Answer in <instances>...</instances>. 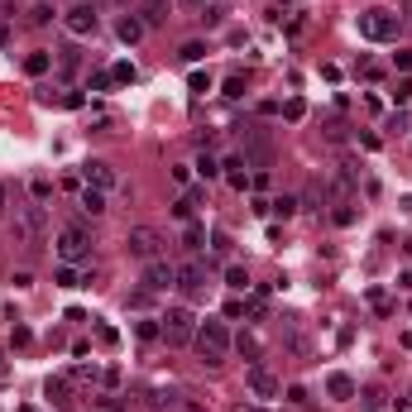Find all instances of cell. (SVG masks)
<instances>
[{"label":"cell","mask_w":412,"mask_h":412,"mask_svg":"<svg viewBox=\"0 0 412 412\" xmlns=\"http://www.w3.org/2000/svg\"><path fill=\"white\" fill-rule=\"evenodd\" d=\"M230 326L225 321H197V336H192V350H197V360H202L206 369H220L225 364V355H230Z\"/></svg>","instance_id":"obj_1"},{"label":"cell","mask_w":412,"mask_h":412,"mask_svg":"<svg viewBox=\"0 0 412 412\" xmlns=\"http://www.w3.org/2000/svg\"><path fill=\"white\" fill-rule=\"evenodd\" d=\"M355 29H360V39H369V43H393L398 29H403V19H398L393 10H360Z\"/></svg>","instance_id":"obj_2"},{"label":"cell","mask_w":412,"mask_h":412,"mask_svg":"<svg viewBox=\"0 0 412 412\" xmlns=\"http://www.w3.org/2000/svg\"><path fill=\"white\" fill-rule=\"evenodd\" d=\"M163 230L158 225H130V235H125V254L130 259H139V264H154V259H163Z\"/></svg>","instance_id":"obj_3"},{"label":"cell","mask_w":412,"mask_h":412,"mask_svg":"<svg viewBox=\"0 0 412 412\" xmlns=\"http://www.w3.org/2000/svg\"><path fill=\"white\" fill-rule=\"evenodd\" d=\"M92 245H96V240H92L87 225H63V230H58V259H63V264H87V259H92Z\"/></svg>","instance_id":"obj_4"},{"label":"cell","mask_w":412,"mask_h":412,"mask_svg":"<svg viewBox=\"0 0 412 412\" xmlns=\"http://www.w3.org/2000/svg\"><path fill=\"white\" fill-rule=\"evenodd\" d=\"M43 235H48V211L39 202L14 206V240H19V245H39Z\"/></svg>","instance_id":"obj_5"},{"label":"cell","mask_w":412,"mask_h":412,"mask_svg":"<svg viewBox=\"0 0 412 412\" xmlns=\"http://www.w3.org/2000/svg\"><path fill=\"white\" fill-rule=\"evenodd\" d=\"M158 326H163V340H168V345H192V336H197L192 307H168L158 316Z\"/></svg>","instance_id":"obj_6"},{"label":"cell","mask_w":412,"mask_h":412,"mask_svg":"<svg viewBox=\"0 0 412 412\" xmlns=\"http://www.w3.org/2000/svg\"><path fill=\"white\" fill-rule=\"evenodd\" d=\"M63 24H68L72 39H96V29H101V10H96V0H77V5L63 14Z\"/></svg>","instance_id":"obj_7"},{"label":"cell","mask_w":412,"mask_h":412,"mask_svg":"<svg viewBox=\"0 0 412 412\" xmlns=\"http://www.w3.org/2000/svg\"><path fill=\"white\" fill-rule=\"evenodd\" d=\"M245 389H249V398H254V403H274V398H283L278 374H269L264 364H249V369H245Z\"/></svg>","instance_id":"obj_8"},{"label":"cell","mask_w":412,"mask_h":412,"mask_svg":"<svg viewBox=\"0 0 412 412\" xmlns=\"http://www.w3.org/2000/svg\"><path fill=\"white\" fill-rule=\"evenodd\" d=\"M206 283H211V269H206L197 254L178 264V283H173V288H183L187 298H202V293H206Z\"/></svg>","instance_id":"obj_9"},{"label":"cell","mask_w":412,"mask_h":412,"mask_svg":"<svg viewBox=\"0 0 412 412\" xmlns=\"http://www.w3.org/2000/svg\"><path fill=\"white\" fill-rule=\"evenodd\" d=\"M283 350L293 360H311V336L298 326V316H283Z\"/></svg>","instance_id":"obj_10"},{"label":"cell","mask_w":412,"mask_h":412,"mask_svg":"<svg viewBox=\"0 0 412 412\" xmlns=\"http://www.w3.org/2000/svg\"><path fill=\"white\" fill-rule=\"evenodd\" d=\"M173 283H178V264H168V259L144 264V288H149V293H168Z\"/></svg>","instance_id":"obj_11"},{"label":"cell","mask_w":412,"mask_h":412,"mask_svg":"<svg viewBox=\"0 0 412 412\" xmlns=\"http://www.w3.org/2000/svg\"><path fill=\"white\" fill-rule=\"evenodd\" d=\"M82 183H87V187H101V192H110L120 178H115V168H110L105 158H87V163H82Z\"/></svg>","instance_id":"obj_12"},{"label":"cell","mask_w":412,"mask_h":412,"mask_svg":"<svg viewBox=\"0 0 412 412\" xmlns=\"http://www.w3.org/2000/svg\"><path fill=\"white\" fill-rule=\"evenodd\" d=\"M355 393H360V384H355L350 374H340V369L326 374V398H331V403H350Z\"/></svg>","instance_id":"obj_13"},{"label":"cell","mask_w":412,"mask_h":412,"mask_svg":"<svg viewBox=\"0 0 412 412\" xmlns=\"http://www.w3.org/2000/svg\"><path fill=\"white\" fill-rule=\"evenodd\" d=\"M115 34H120V43H139L149 29H144V19H139V14H130V10H125V14L115 19Z\"/></svg>","instance_id":"obj_14"},{"label":"cell","mask_w":412,"mask_h":412,"mask_svg":"<svg viewBox=\"0 0 412 412\" xmlns=\"http://www.w3.org/2000/svg\"><path fill=\"white\" fill-rule=\"evenodd\" d=\"M53 14H58V10H53L48 0H34V5L24 10V24H29V29H48V24H53Z\"/></svg>","instance_id":"obj_15"},{"label":"cell","mask_w":412,"mask_h":412,"mask_svg":"<svg viewBox=\"0 0 412 412\" xmlns=\"http://www.w3.org/2000/svg\"><path fill=\"white\" fill-rule=\"evenodd\" d=\"M53 63H58V72H63V77H72V72L82 68V48H77V43H63V48L53 53Z\"/></svg>","instance_id":"obj_16"},{"label":"cell","mask_w":412,"mask_h":412,"mask_svg":"<svg viewBox=\"0 0 412 412\" xmlns=\"http://www.w3.org/2000/svg\"><path fill=\"white\" fill-rule=\"evenodd\" d=\"M139 19H144V29H158L168 19V0H139Z\"/></svg>","instance_id":"obj_17"},{"label":"cell","mask_w":412,"mask_h":412,"mask_svg":"<svg viewBox=\"0 0 412 412\" xmlns=\"http://www.w3.org/2000/svg\"><path fill=\"white\" fill-rule=\"evenodd\" d=\"M220 173H225V183H230L235 192H245V187H249V173H245V158H225V163H220Z\"/></svg>","instance_id":"obj_18"},{"label":"cell","mask_w":412,"mask_h":412,"mask_svg":"<svg viewBox=\"0 0 412 412\" xmlns=\"http://www.w3.org/2000/svg\"><path fill=\"white\" fill-rule=\"evenodd\" d=\"M202 245H206V225H202V220H187V230H183V249H187V254H202Z\"/></svg>","instance_id":"obj_19"},{"label":"cell","mask_w":412,"mask_h":412,"mask_svg":"<svg viewBox=\"0 0 412 412\" xmlns=\"http://www.w3.org/2000/svg\"><path fill=\"white\" fill-rule=\"evenodd\" d=\"M24 72H29V77H43V72H53V53H48V48L29 53V58H24Z\"/></svg>","instance_id":"obj_20"},{"label":"cell","mask_w":412,"mask_h":412,"mask_svg":"<svg viewBox=\"0 0 412 412\" xmlns=\"http://www.w3.org/2000/svg\"><path fill=\"white\" fill-rule=\"evenodd\" d=\"M77 206H82L87 216H101V211H105V192H101V187H82V197H77Z\"/></svg>","instance_id":"obj_21"},{"label":"cell","mask_w":412,"mask_h":412,"mask_svg":"<svg viewBox=\"0 0 412 412\" xmlns=\"http://www.w3.org/2000/svg\"><path fill=\"white\" fill-rule=\"evenodd\" d=\"M202 58H206V43H202V39H187V43L178 48V63H183V68H197Z\"/></svg>","instance_id":"obj_22"},{"label":"cell","mask_w":412,"mask_h":412,"mask_svg":"<svg viewBox=\"0 0 412 412\" xmlns=\"http://www.w3.org/2000/svg\"><path fill=\"white\" fill-rule=\"evenodd\" d=\"M197 19H202L206 29H216V24H225V0H206L202 10H197Z\"/></svg>","instance_id":"obj_23"},{"label":"cell","mask_w":412,"mask_h":412,"mask_svg":"<svg viewBox=\"0 0 412 412\" xmlns=\"http://www.w3.org/2000/svg\"><path fill=\"white\" fill-rule=\"evenodd\" d=\"M192 173H197L202 183H211V178H220V158H216V154H197V163H192Z\"/></svg>","instance_id":"obj_24"},{"label":"cell","mask_w":412,"mask_h":412,"mask_svg":"<svg viewBox=\"0 0 412 412\" xmlns=\"http://www.w3.org/2000/svg\"><path fill=\"white\" fill-rule=\"evenodd\" d=\"M53 283H58V288H82L87 278L77 274V264H58V274H53Z\"/></svg>","instance_id":"obj_25"},{"label":"cell","mask_w":412,"mask_h":412,"mask_svg":"<svg viewBox=\"0 0 412 412\" xmlns=\"http://www.w3.org/2000/svg\"><path fill=\"white\" fill-rule=\"evenodd\" d=\"M245 316H249V321H264V316H269V293H264V288L245 302Z\"/></svg>","instance_id":"obj_26"},{"label":"cell","mask_w":412,"mask_h":412,"mask_svg":"<svg viewBox=\"0 0 412 412\" xmlns=\"http://www.w3.org/2000/svg\"><path fill=\"white\" fill-rule=\"evenodd\" d=\"M230 345H235V350L245 355V360H259V336H249V331H240V336H235Z\"/></svg>","instance_id":"obj_27"},{"label":"cell","mask_w":412,"mask_h":412,"mask_svg":"<svg viewBox=\"0 0 412 412\" xmlns=\"http://www.w3.org/2000/svg\"><path fill=\"white\" fill-rule=\"evenodd\" d=\"M225 288H235V293H245V288H249V274H245L240 264H225Z\"/></svg>","instance_id":"obj_28"},{"label":"cell","mask_w":412,"mask_h":412,"mask_svg":"<svg viewBox=\"0 0 412 412\" xmlns=\"http://www.w3.org/2000/svg\"><path fill=\"white\" fill-rule=\"evenodd\" d=\"M43 393H48L58 408H68V403H72V398H68V379H48V384H43Z\"/></svg>","instance_id":"obj_29"},{"label":"cell","mask_w":412,"mask_h":412,"mask_svg":"<svg viewBox=\"0 0 412 412\" xmlns=\"http://www.w3.org/2000/svg\"><path fill=\"white\" fill-rule=\"evenodd\" d=\"M336 206H340V211H331V220H336V225H355V220H360L355 202H336Z\"/></svg>","instance_id":"obj_30"},{"label":"cell","mask_w":412,"mask_h":412,"mask_svg":"<svg viewBox=\"0 0 412 412\" xmlns=\"http://www.w3.org/2000/svg\"><path fill=\"white\" fill-rule=\"evenodd\" d=\"M220 92H225L230 101H240V96H245V77H240V72H230V77L220 82Z\"/></svg>","instance_id":"obj_31"},{"label":"cell","mask_w":412,"mask_h":412,"mask_svg":"<svg viewBox=\"0 0 412 412\" xmlns=\"http://www.w3.org/2000/svg\"><path fill=\"white\" fill-rule=\"evenodd\" d=\"M230 249H235V245H230V235H225V230H216V235H211V254H216V259H230Z\"/></svg>","instance_id":"obj_32"},{"label":"cell","mask_w":412,"mask_h":412,"mask_svg":"<svg viewBox=\"0 0 412 412\" xmlns=\"http://www.w3.org/2000/svg\"><path fill=\"white\" fill-rule=\"evenodd\" d=\"M173 403H178V393H173V389H154V393H149V408H173Z\"/></svg>","instance_id":"obj_33"},{"label":"cell","mask_w":412,"mask_h":412,"mask_svg":"<svg viewBox=\"0 0 412 412\" xmlns=\"http://www.w3.org/2000/svg\"><path fill=\"white\" fill-rule=\"evenodd\" d=\"M302 115H307V101H302V96H293V101L283 105V120H293V125H298Z\"/></svg>","instance_id":"obj_34"},{"label":"cell","mask_w":412,"mask_h":412,"mask_svg":"<svg viewBox=\"0 0 412 412\" xmlns=\"http://www.w3.org/2000/svg\"><path fill=\"white\" fill-rule=\"evenodd\" d=\"M110 77H115V82L125 87V82H134L139 72H134V63H115V68H110Z\"/></svg>","instance_id":"obj_35"},{"label":"cell","mask_w":412,"mask_h":412,"mask_svg":"<svg viewBox=\"0 0 412 412\" xmlns=\"http://www.w3.org/2000/svg\"><path fill=\"white\" fill-rule=\"evenodd\" d=\"M134 336H139V340H158V336H163V326H158V321H139V326H134Z\"/></svg>","instance_id":"obj_36"},{"label":"cell","mask_w":412,"mask_h":412,"mask_svg":"<svg viewBox=\"0 0 412 412\" xmlns=\"http://www.w3.org/2000/svg\"><path fill=\"white\" fill-rule=\"evenodd\" d=\"M192 211H197V206L187 202V197H178V202H173V220H183V225H187V220H192Z\"/></svg>","instance_id":"obj_37"},{"label":"cell","mask_w":412,"mask_h":412,"mask_svg":"<svg viewBox=\"0 0 412 412\" xmlns=\"http://www.w3.org/2000/svg\"><path fill=\"white\" fill-rule=\"evenodd\" d=\"M29 192H34V202H43V197H53V183H48V178H34Z\"/></svg>","instance_id":"obj_38"},{"label":"cell","mask_w":412,"mask_h":412,"mask_svg":"<svg viewBox=\"0 0 412 412\" xmlns=\"http://www.w3.org/2000/svg\"><path fill=\"white\" fill-rule=\"evenodd\" d=\"M326 139H331V144H345V125H340V120H326Z\"/></svg>","instance_id":"obj_39"},{"label":"cell","mask_w":412,"mask_h":412,"mask_svg":"<svg viewBox=\"0 0 412 412\" xmlns=\"http://www.w3.org/2000/svg\"><path fill=\"white\" fill-rule=\"evenodd\" d=\"M393 101H398V105H408V101H412V77H403V82L393 87Z\"/></svg>","instance_id":"obj_40"},{"label":"cell","mask_w":412,"mask_h":412,"mask_svg":"<svg viewBox=\"0 0 412 412\" xmlns=\"http://www.w3.org/2000/svg\"><path fill=\"white\" fill-rule=\"evenodd\" d=\"M288 403H293V408H307V403H311L307 389H302V384H293V389H288Z\"/></svg>","instance_id":"obj_41"},{"label":"cell","mask_w":412,"mask_h":412,"mask_svg":"<svg viewBox=\"0 0 412 412\" xmlns=\"http://www.w3.org/2000/svg\"><path fill=\"white\" fill-rule=\"evenodd\" d=\"M369 302H374L379 311H393V302H389V293H384V288H369Z\"/></svg>","instance_id":"obj_42"},{"label":"cell","mask_w":412,"mask_h":412,"mask_svg":"<svg viewBox=\"0 0 412 412\" xmlns=\"http://www.w3.org/2000/svg\"><path fill=\"white\" fill-rule=\"evenodd\" d=\"M393 68H398V72H412V48H398V53H393Z\"/></svg>","instance_id":"obj_43"},{"label":"cell","mask_w":412,"mask_h":412,"mask_svg":"<svg viewBox=\"0 0 412 412\" xmlns=\"http://www.w3.org/2000/svg\"><path fill=\"white\" fill-rule=\"evenodd\" d=\"M173 183H183V187H192V163H178V168H173Z\"/></svg>","instance_id":"obj_44"},{"label":"cell","mask_w":412,"mask_h":412,"mask_svg":"<svg viewBox=\"0 0 412 412\" xmlns=\"http://www.w3.org/2000/svg\"><path fill=\"white\" fill-rule=\"evenodd\" d=\"M202 92H211V77L206 72H192V96H202Z\"/></svg>","instance_id":"obj_45"},{"label":"cell","mask_w":412,"mask_h":412,"mask_svg":"<svg viewBox=\"0 0 412 412\" xmlns=\"http://www.w3.org/2000/svg\"><path fill=\"white\" fill-rule=\"evenodd\" d=\"M87 101V96H82V92H63V96H58V105H68V110H77V105Z\"/></svg>","instance_id":"obj_46"},{"label":"cell","mask_w":412,"mask_h":412,"mask_svg":"<svg viewBox=\"0 0 412 412\" xmlns=\"http://www.w3.org/2000/svg\"><path fill=\"white\" fill-rule=\"evenodd\" d=\"M274 211H278V216H293V211H298V197H278Z\"/></svg>","instance_id":"obj_47"},{"label":"cell","mask_w":412,"mask_h":412,"mask_svg":"<svg viewBox=\"0 0 412 412\" xmlns=\"http://www.w3.org/2000/svg\"><path fill=\"white\" fill-rule=\"evenodd\" d=\"M10 340H14V345H19V350H24V345H29V340H34V336H29V326H14V331H10Z\"/></svg>","instance_id":"obj_48"},{"label":"cell","mask_w":412,"mask_h":412,"mask_svg":"<svg viewBox=\"0 0 412 412\" xmlns=\"http://www.w3.org/2000/svg\"><path fill=\"white\" fill-rule=\"evenodd\" d=\"M110 82H115V77H110V72H96V77H92V92H105V87H110Z\"/></svg>","instance_id":"obj_49"},{"label":"cell","mask_w":412,"mask_h":412,"mask_svg":"<svg viewBox=\"0 0 412 412\" xmlns=\"http://www.w3.org/2000/svg\"><path fill=\"white\" fill-rule=\"evenodd\" d=\"M183 197H187V202H192V206H202V202H206V187H187Z\"/></svg>","instance_id":"obj_50"},{"label":"cell","mask_w":412,"mask_h":412,"mask_svg":"<svg viewBox=\"0 0 412 412\" xmlns=\"http://www.w3.org/2000/svg\"><path fill=\"white\" fill-rule=\"evenodd\" d=\"M230 412H264V403H235Z\"/></svg>","instance_id":"obj_51"},{"label":"cell","mask_w":412,"mask_h":412,"mask_svg":"<svg viewBox=\"0 0 412 412\" xmlns=\"http://www.w3.org/2000/svg\"><path fill=\"white\" fill-rule=\"evenodd\" d=\"M0 48H10V24L0 19Z\"/></svg>","instance_id":"obj_52"},{"label":"cell","mask_w":412,"mask_h":412,"mask_svg":"<svg viewBox=\"0 0 412 412\" xmlns=\"http://www.w3.org/2000/svg\"><path fill=\"white\" fill-rule=\"evenodd\" d=\"M5 206H10V187L0 183V216H5Z\"/></svg>","instance_id":"obj_53"},{"label":"cell","mask_w":412,"mask_h":412,"mask_svg":"<svg viewBox=\"0 0 412 412\" xmlns=\"http://www.w3.org/2000/svg\"><path fill=\"white\" fill-rule=\"evenodd\" d=\"M105 5H115V10H130V0H105Z\"/></svg>","instance_id":"obj_54"},{"label":"cell","mask_w":412,"mask_h":412,"mask_svg":"<svg viewBox=\"0 0 412 412\" xmlns=\"http://www.w3.org/2000/svg\"><path fill=\"white\" fill-rule=\"evenodd\" d=\"M183 5H187V10H202V5H206V0H183Z\"/></svg>","instance_id":"obj_55"},{"label":"cell","mask_w":412,"mask_h":412,"mask_svg":"<svg viewBox=\"0 0 412 412\" xmlns=\"http://www.w3.org/2000/svg\"><path fill=\"white\" fill-rule=\"evenodd\" d=\"M5 374H10V364H5V355H0V379H5Z\"/></svg>","instance_id":"obj_56"},{"label":"cell","mask_w":412,"mask_h":412,"mask_svg":"<svg viewBox=\"0 0 412 412\" xmlns=\"http://www.w3.org/2000/svg\"><path fill=\"white\" fill-rule=\"evenodd\" d=\"M403 254H412V240H403Z\"/></svg>","instance_id":"obj_57"},{"label":"cell","mask_w":412,"mask_h":412,"mask_svg":"<svg viewBox=\"0 0 412 412\" xmlns=\"http://www.w3.org/2000/svg\"><path fill=\"white\" fill-rule=\"evenodd\" d=\"M403 211H408V216H412V197H408V202H403Z\"/></svg>","instance_id":"obj_58"},{"label":"cell","mask_w":412,"mask_h":412,"mask_svg":"<svg viewBox=\"0 0 412 412\" xmlns=\"http://www.w3.org/2000/svg\"><path fill=\"white\" fill-rule=\"evenodd\" d=\"M403 10H408V14H412V0H403Z\"/></svg>","instance_id":"obj_59"}]
</instances>
